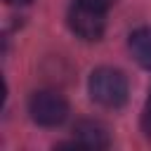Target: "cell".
<instances>
[{
    "label": "cell",
    "instance_id": "obj_1",
    "mask_svg": "<svg viewBox=\"0 0 151 151\" xmlns=\"http://www.w3.org/2000/svg\"><path fill=\"white\" fill-rule=\"evenodd\" d=\"M87 87H90V97L104 109H120L130 94V85L123 71L109 68V66L92 71Z\"/></svg>",
    "mask_w": 151,
    "mask_h": 151
},
{
    "label": "cell",
    "instance_id": "obj_2",
    "mask_svg": "<svg viewBox=\"0 0 151 151\" xmlns=\"http://www.w3.org/2000/svg\"><path fill=\"white\" fill-rule=\"evenodd\" d=\"M28 113L33 123L42 127H57L68 116V101L57 90H38L28 99Z\"/></svg>",
    "mask_w": 151,
    "mask_h": 151
},
{
    "label": "cell",
    "instance_id": "obj_3",
    "mask_svg": "<svg viewBox=\"0 0 151 151\" xmlns=\"http://www.w3.org/2000/svg\"><path fill=\"white\" fill-rule=\"evenodd\" d=\"M68 26L83 40H90V42L99 40L106 28V12H99L85 2L73 0V5L68 9Z\"/></svg>",
    "mask_w": 151,
    "mask_h": 151
},
{
    "label": "cell",
    "instance_id": "obj_4",
    "mask_svg": "<svg viewBox=\"0 0 151 151\" xmlns=\"http://www.w3.org/2000/svg\"><path fill=\"white\" fill-rule=\"evenodd\" d=\"M61 146H78V149H109L111 146V134L109 127L101 125L99 120H80L73 127V142L61 144Z\"/></svg>",
    "mask_w": 151,
    "mask_h": 151
},
{
    "label": "cell",
    "instance_id": "obj_5",
    "mask_svg": "<svg viewBox=\"0 0 151 151\" xmlns=\"http://www.w3.org/2000/svg\"><path fill=\"white\" fill-rule=\"evenodd\" d=\"M127 45L137 64L151 71V28H137L134 33H130Z\"/></svg>",
    "mask_w": 151,
    "mask_h": 151
},
{
    "label": "cell",
    "instance_id": "obj_6",
    "mask_svg": "<svg viewBox=\"0 0 151 151\" xmlns=\"http://www.w3.org/2000/svg\"><path fill=\"white\" fill-rule=\"evenodd\" d=\"M142 127H144L146 137L151 139V92H149V99H146V109H144V116H142Z\"/></svg>",
    "mask_w": 151,
    "mask_h": 151
},
{
    "label": "cell",
    "instance_id": "obj_7",
    "mask_svg": "<svg viewBox=\"0 0 151 151\" xmlns=\"http://www.w3.org/2000/svg\"><path fill=\"white\" fill-rule=\"evenodd\" d=\"M78 2H85V5H90L94 9H99V12H109L116 0H78Z\"/></svg>",
    "mask_w": 151,
    "mask_h": 151
},
{
    "label": "cell",
    "instance_id": "obj_8",
    "mask_svg": "<svg viewBox=\"0 0 151 151\" xmlns=\"http://www.w3.org/2000/svg\"><path fill=\"white\" fill-rule=\"evenodd\" d=\"M5 2H7V5H19V7H21V5H31L33 0H5Z\"/></svg>",
    "mask_w": 151,
    "mask_h": 151
}]
</instances>
